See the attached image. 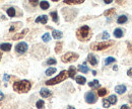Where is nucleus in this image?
Here are the masks:
<instances>
[{
    "instance_id": "35",
    "label": "nucleus",
    "mask_w": 132,
    "mask_h": 109,
    "mask_svg": "<svg viewBox=\"0 0 132 109\" xmlns=\"http://www.w3.org/2000/svg\"><path fill=\"white\" fill-rule=\"evenodd\" d=\"M46 64L48 65V66H52V65H56L57 64V61H56V59H54V58H50L47 60V62Z\"/></svg>"
},
{
    "instance_id": "28",
    "label": "nucleus",
    "mask_w": 132,
    "mask_h": 109,
    "mask_svg": "<svg viewBox=\"0 0 132 109\" xmlns=\"http://www.w3.org/2000/svg\"><path fill=\"white\" fill-rule=\"evenodd\" d=\"M116 62V59L115 58H113V57H108V58H106V60H105V66H108V65H110V64H112V63H115Z\"/></svg>"
},
{
    "instance_id": "14",
    "label": "nucleus",
    "mask_w": 132,
    "mask_h": 109,
    "mask_svg": "<svg viewBox=\"0 0 132 109\" xmlns=\"http://www.w3.org/2000/svg\"><path fill=\"white\" fill-rule=\"evenodd\" d=\"M28 32H29V29H28V28H24V29L21 31V32H19V33H16L14 36H12V39L16 41V39H19V38H22L23 36H26V34H27Z\"/></svg>"
},
{
    "instance_id": "37",
    "label": "nucleus",
    "mask_w": 132,
    "mask_h": 109,
    "mask_svg": "<svg viewBox=\"0 0 132 109\" xmlns=\"http://www.w3.org/2000/svg\"><path fill=\"white\" fill-rule=\"evenodd\" d=\"M109 37H110L109 32H108V31H104V32H103V35H102V38H103V39H108Z\"/></svg>"
},
{
    "instance_id": "13",
    "label": "nucleus",
    "mask_w": 132,
    "mask_h": 109,
    "mask_svg": "<svg viewBox=\"0 0 132 109\" xmlns=\"http://www.w3.org/2000/svg\"><path fill=\"white\" fill-rule=\"evenodd\" d=\"M68 77L71 79H75V74H76V69L74 66H70L68 69Z\"/></svg>"
},
{
    "instance_id": "17",
    "label": "nucleus",
    "mask_w": 132,
    "mask_h": 109,
    "mask_svg": "<svg viewBox=\"0 0 132 109\" xmlns=\"http://www.w3.org/2000/svg\"><path fill=\"white\" fill-rule=\"evenodd\" d=\"M52 36H53L55 39H60V38L63 36V33H62V31L54 29V31H52Z\"/></svg>"
},
{
    "instance_id": "34",
    "label": "nucleus",
    "mask_w": 132,
    "mask_h": 109,
    "mask_svg": "<svg viewBox=\"0 0 132 109\" xmlns=\"http://www.w3.org/2000/svg\"><path fill=\"white\" fill-rule=\"evenodd\" d=\"M42 39H43V42H45V43H48L51 41V35H50V33H45L43 36H42Z\"/></svg>"
},
{
    "instance_id": "18",
    "label": "nucleus",
    "mask_w": 132,
    "mask_h": 109,
    "mask_svg": "<svg viewBox=\"0 0 132 109\" xmlns=\"http://www.w3.org/2000/svg\"><path fill=\"white\" fill-rule=\"evenodd\" d=\"M11 44H8V43H4V44H1L0 45V49L1 51H4V52H9L11 49Z\"/></svg>"
},
{
    "instance_id": "47",
    "label": "nucleus",
    "mask_w": 132,
    "mask_h": 109,
    "mask_svg": "<svg viewBox=\"0 0 132 109\" xmlns=\"http://www.w3.org/2000/svg\"><path fill=\"white\" fill-rule=\"evenodd\" d=\"M113 70H114V71H117V70H118V67H117V66H114V68H113Z\"/></svg>"
},
{
    "instance_id": "39",
    "label": "nucleus",
    "mask_w": 132,
    "mask_h": 109,
    "mask_svg": "<svg viewBox=\"0 0 132 109\" xmlns=\"http://www.w3.org/2000/svg\"><path fill=\"white\" fill-rule=\"evenodd\" d=\"M30 3H31V4L33 5V6H37L38 4H40V3L38 2V1H30Z\"/></svg>"
},
{
    "instance_id": "30",
    "label": "nucleus",
    "mask_w": 132,
    "mask_h": 109,
    "mask_svg": "<svg viewBox=\"0 0 132 109\" xmlns=\"http://www.w3.org/2000/svg\"><path fill=\"white\" fill-rule=\"evenodd\" d=\"M50 16L52 17V20L54 22H58V13H57V11H52L50 13Z\"/></svg>"
},
{
    "instance_id": "33",
    "label": "nucleus",
    "mask_w": 132,
    "mask_h": 109,
    "mask_svg": "<svg viewBox=\"0 0 132 109\" xmlns=\"http://www.w3.org/2000/svg\"><path fill=\"white\" fill-rule=\"evenodd\" d=\"M114 13H115V8H110V9H108V10H106V11L104 12V15L110 16V15H112V14H114Z\"/></svg>"
},
{
    "instance_id": "4",
    "label": "nucleus",
    "mask_w": 132,
    "mask_h": 109,
    "mask_svg": "<svg viewBox=\"0 0 132 109\" xmlns=\"http://www.w3.org/2000/svg\"><path fill=\"white\" fill-rule=\"evenodd\" d=\"M114 45L113 41H108V42H99V43H95L90 45V48L93 51H104L107 49L109 47H111Z\"/></svg>"
},
{
    "instance_id": "20",
    "label": "nucleus",
    "mask_w": 132,
    "mask_h": 109,
    "mask_svg": "<svg viewBox=\"0 0 132 109\" xmlns=\"http://www.w3.org/2000/svg\"><path fill=\"white\" fill-rule=\"evenodd\" d=\"M39 5H40L41 9H43V10H47L50 7V3L48 1H41Z\"/></svg>"
},
{
    "instance_id": "16",
    "label": "nucleus",
    "mask_w": 132,
    "mask_h": 109,
    "mask_svg": "<svg viewBox=\"0 0 132 109\" xmlns=\"http://www.w3.org/2000/svg\"><path fill=\"white\" fill-rule=\"evenodd\" d=\"M84 0H64L63 2L68 5H77V4H81L83 3Z\"/></svg>"
},
{
    "instance_id": "3",
    "label": "nucleus",
    "mask_w": 132,
    "mask_h": 109,
    "mask_svg": "<svg viewBox=\"0 0 132 109\" xmlns=\"http://www.w3.org/2000/svg\"><path fill=\"white\" fill-rule=\"evenodd\" d=\"M67 78H68V72L65 71V70H63V71H61L60 74H58L56 77H54V78H52V79H50V80H48V81H46V85H48V86L56 85V84H59V83L65 81Z\"/></svg>"
},
{
    "instance_id": "46",
    "label": "nucleus",
    "mask_w": 132,
    "mask_h": 109,
    "mask_svg": "<svg viewBox=\"0 0 132 109\" xmlns=\"http://www.w3.org/2000/svg\"><path fill=\"white\" fill-rule=\"evenodd\" d=\"M67 109H75L73 106H71V105H69V106H67Z\"/></svg>"
},
{
    "instance_id": "44",
    "label": "nucleus",
    "mask_w": 132,
    "mask_h": 109,
    "mask_svg": "<svg viewBox=\"0 0 132 109\" xmlns=\"http://www.w3.org/2000/svg\"><path fill=\"white\" fill-rule=\"evenodd\" d=\"M105 3L106 4H110V3H112V0H105Z\"/></svg>"
},
{
    "instance_id": "8",
    "label": "nucleus",
    "mask_w": 132,
    "mask_h": 109,
    "mask_svg": "<svg viewBox=\"0 0 132 109\" xmlns=\"http://www.w3.org/2000/svg\"><path fill=\"white\" fill-rule=\"evenodd\" d=\"M62 10H64L65 12H68V14H63V15L65 16V20L67 21H70V20H72L75 15H76V13H77V11L76 10H73V9H69V8H63Z\"/></svg>"
},
{
    "instance_id": "43",
    "label": "nucleus",
    "mask_w": 132,
    "mask_h": 109,
    "mask_svg": "<svg viewBox=\"0 0 132 109\" xmlns=\"http://www.w3.org/2000/svg\"><path fill=\"white\" fill-rule=\"evenodd\" d=\"M3 99H4V94L0 91V101H1V100H3Z\"/></svg>"
},
{
    "instance_id": "10",
    "label": "nucleus",
    "mask_w": 132,
    "mask_h": 109,
    "mask_svg": "<svg viewBox=\"0 0 132 109\" xmlns=\"http://www.w3.org/2000/svg\"><path fill=\"white\" fill-rule=\"evenodd\" d=\"M40 95L43 98H50L52 96V92L50 90H48V89H46V88H42L40 90Z\"/></svg>"
},
{
    "instance_id": "21",
    "label": "nucleus",
    "mask_w": 132,
    "mask_h": 109,
    "mask_svg": "<svg viewBox=\"0 0 132 109\" xmlns=\"http://www.w3.org/2000/svg\"><path fill=\"white\" fill-rule=\"evenodd\" d=\"M75 81H76V83L79 84V85H84L85 82H86V79L84 78V77H82V76H76V77H75Z\"/></svg>"
},
{
    "instance_id": "5",
    "label": "nucleus",
    "mask_w": 132,
    "mask_h": 109,
    "mask_svg": "<svg viewBox=\"0 0 132 109\" xmlns=\"http://www.w3.org/2000/svg\"><path fill=\"white\" fill-rule=\"evenodd\" d=\"M78 58H79L78 54H76V53H74V52H68V53H66L65 55L62 56L61 61L63 63H72V62L77 61Z\"/></svg>"
},
{
    "instance_id": "23",
    "label": "nucleus",
    "mask_w": 132,
    "mask_h": 109,
    "mask_svg": "<svg viewBox=\"0 0 132 109\" xmlns=\"http://www.w3.org/2000/svg\"><path fill=\"white\" fill-rule=\"evenodd\" d=\"M62 47H63V43L62 42H58L55 46V53L56 54H60V52L62 51Z\"/></svg>"
},
{
    "instance_id": "41",
    "label": "nucleus",
    "mask_w": 132,
    "mask_h": 109,
    "mask_svg": "<svg viewBox=\"0 0 132 109\" xmlns=\"http://www.w3.org/2000/svg\"><path fill=\"white\" fill-rule=\"evenodd\" d=\"M120 109H130V107L127 105V104H123L122 106H121V108Z\"/></svg>"
},
{
    "instance_id": "24",
    "label": "nucleus",
    "mask_w": 132,
    "mask_h": 109,
    "mask_svg": "<svg viewBox=\"0 0 132 109\" xmlns=\"http://www.w3.org/2000/svg\"><path fill=\"white\" fill-rule=\"evenodd\" d=\"M107 99H108V101L110 102V104H116V103H117V101H118V99H117V96H116V95H110Z\"/></svg>"
},
{
    "instance_id": "31",
    "label": "nucleus",
    "mask_w": 132,
    "mask_h": 109,
    "mask_svg": "<svg viewBox=\"0 0 132 109\" xmlns=\"http://www.w3.org/2000/svg\"><path fill=\"white\" fill-rule=\"evenodd\" d=\"M44 106H45V102H44V100H38L37 101V103H36V107L38 109H43L44 108Z\"/></svg>"
},
{
    "instance_id": "45",
    "label": "nucleus",
    "mask_w": 132,
    "mask_h": 109,
    "mask_svg": "<svg viewBox=\"0 0 132 109\" xmlns=\"http://www.w3.org/2000/svg\"><path fill=\"white\" fill-rule=\"evenodd\" d=\"M128 97H129V101L132 103V95L130 94V95H128Z\"/></svg>"
},
{
    "instance_id": "22",
    "label": "nucleus",
    "mask_w": 132,
    "mask_h": 109,
    "mask_svg": "<svg viewBox=\"0 0 132 109\" xmlns=\"http://www.w3.org/2000/svg\"><path fill=\"white\" fill-rule=\"evenodd\" d=\"M127 16L126 15H120L118 18H117V23H119V24H123V23H125V22H127Z\"/></svg>"
},
{
    "instance_id": "25",
    "label": "nucleus",
    "mask_w": 132,
    "mask_h": 109,
    "mask_svg": "<svg viewBox=\"0 0 132 109\" xmlns=\"http://www.w3.org/2000/svg\"><path fill=\"white\" fill-rule=\"evenodd\" d=\"M78 71L81 72V73L86 74V73L89 71V69H88L87 66H85V65H79V66H78Z\"/></svg>"
},
{
    "instance_id": "2",
    "label": "nucleus",
    "mask_w": 132,
    "mask_h": 109,
    "mask_svg": "<svg viewBox=\"0 0 132 109\" xmlns=\"http://www.w3.org/2000/svg\"><path fill=\"white\" fill-rule=\"evenodd\" d=\"M92 36H93L92 29L88 25H82L76 31V37L80 42H87L92 38Z\"/></svg>"
},
{
    "instance_id": "38",
    "label": "nucleus",
    "mask_w": 132,
    "mask_h": 109,
    "mask_svg": "<svg viewBox=\"0 0 132 109\" xmlns=\"http://www.w3.org/2000/svg\"><path fill=\"white\" fill-rule=\"evenodd\" d=\"M127 48H128V51L132 54V43L131 42H128V43H127Z\"/></svg>"
},
{
    "instance_id": "49",
    "label": "nucleus",
    "mask_w": 132,
    "mask_h": 109,
    "mask_svg": "<svg viewBox=\"0 0 132 109\" xmlns=\"http://www.w3.org/2000/svg\"><path fill=\"white\" fill-rule=\"evenodd\" d=\"M0 61H1V55H0Z\"/></svg>"
},
{
    "instance_id": "27",
    "label": "nucleus",
    "mask_w": 132,
    "mask_h": 109,
    "mask_svg": "<svg viewBox=\"0 0 132 109\" xmlns=\"http://www.w3.org/2000/svg\"><path fill=\"white\" fill-rule=\"evenodd\" d=\"M107 93H108V90H107L106 88H101V89L98 90V96H100V97H104V96H106Z\"/></svg>"
},
{
    "instance_id": "7",
    "label": "nucleus",
    "mask_w": 132,
    "mask_h": 109,
    "mask_svg": "<svg viewBox=\"0 0 132 109\" xmlns=\"http://www.w3.org/2000/svg\"><path fill=\"white\" fill-rule=\"evenodd\" d=\"M28 49H29V46L24 42H20V43H18L15 46V52H16L17 54H19V55L24 54Z\"/></svg>"
},
{
    "instance_id": "40",
    "label": "nucleus",
    "mask_w": 132,
    "mask_h": 109,
    "mask_svg": "<svg viewBox=\"0 0 132 109\" xmlns=\"http://www.w3.org/2000/svg\"><path fill=\"white\" fill-rule=\"evenodd\" d=\"M9 78H10V77H9L7 74H4V76H3V80H4V81H8Z\"/></svg>"
},
{
    "instance_id": "48",
    "label": "nucleus",
    "mask_w": 132,
    "mask_h": 109,
    "mask_svg": "<svg viewBox=\"0 0 132 109\" xmlns=\"http://www.w3.org/2000/svg\"><path fill=\"white\" fill-rule=\"evenodd\" d=\"M93 75L96 76V75H97V72H96V71H93Z\"/></svg>"
},
{
    "instance_id": "42",
    "label": "nucleus",
    "mask_w": 132,
    "mask_h": 109,
    "mask_svg": "<svg viewBox=\"0 0 132 109\" xmlns=\"http://www.w3.org/2000/svg\"><path fill=\"white\" fill-rule=\"evenodd\" d=\"M127 75H128L129 77H132V68H130V69L127 71Z\"/></svg>"
},
{
    "instance_id": "29",
    "label": "nucleus",
    "mask_w": 132,
    "mask_h": 109,
    "mask_svg": "<svg viewBox=\"0 0 132 109\" xmlns=\"http://www.w3.org/2000/svg\"><path fill=\"white\" fill-rule=\"evenodd\" d=\"M7 14H8L9 17H14L15 16V9H14V7H9L7 9Z\"/></svg>"
},
{
    "instance_id": "1",
    "label": "nucleus",
    "mask_w": 132,
    "mask_h": 109,
    "mask_svg": "<svg viewBox=\"0 0 132 109\" xmlns=\"http://www.w3.org/2000/svg\"><path fill=\"white\" fill-rule=\"evenodd\" d=\"M12 87L17 93H28L32 88V83L29 80H20L14 82Z\"/></svg>"
},
{
    "instance_id": "9",
    "label": "nucleus",
    "mask_w": 132,
    "mask_h": 109,
    "mask_svg": "<svg viewBox=\"0 0 132 109\" xmlns=\"http://www.w3.org/2000/svg\"><path fill=\"white\" fill-rule=\"evenodd\" d=\"M87 62L89 63L92 66H97L99 64V60H98V57L95 56L94 54H88V56H87Z\"/></svg>"
},
{
    "instance_id": "11",
    "label": "nucleus",
    "mask_w": 132,
    "mask_h": 109,
    "mask_svg": "<svg viewBox=\"0 0 132 109\" xmlns=\"http://www.w3.org/2000/svg\"><path fill=\"white\" fill-rule=\"evenodd\" d=\"M126 90H127V88H126V86L125 85H117L115 87V91L117 94H120V95H122V94H124L126 92Z\"/></svg>"
},
{
    "instance_id": "12",
    "label": "nucleus",
    "mask_w": 132,
    "mask_h": 109,
    "mask_svg": "<svg viewBox=\"0 0 132 109\" xmlns=\"http://www.w3.org/2000/svg\"><path fill=\"white\" fill-rule=\"evenodd\" d=\"M47 22H48V16L47 15H40L39 17L36 18V23L46 24Z\"/></svg>"
},
{
    "instance_id": "15",
    "label": "nucleus",
    "mask_w": 132,
    "mask_h": 109,
    "mask_svg": "<svg viewBox=\"0 0 132 109\" xmlns=\"http://www.w3.org/2000/svg\"><path fill=\"white\" fill-rule=\"evenodd\" d=\"M114 36L117 37V38L123 37V36H124V31H123L122 28H120V27L116 28L115 31H114Z\"/></svg>"
},
{
    "instance_id": "26",
    "label": "nucleus",
    "mask_w": 132,
    "mask_h": 109,
    "mask_svg": "<svg viewBox=\"0 0 132 109\" xmlns=\"http://www.w3.org/2000/svg\"><path fill=\"white\" fill-rule=\"evenodd\" d=\"M20 25H21V22H15V23H12V24H11V26L9 27V31H10V32L15 31L17 27H18V26H20Z\"/></svg>"
},
{
    "instance_id": "19",
    "label": "nucleus",
    "mask_w": 132,
    "mask_h": 109,
    "mask_svg": "<svg viewBox=\"0 0 132 109\" xmlns=\"http://www.w3.org/2000/svg\"><path fill=\"white\" fill-rule=\"evenodd\" d=\"M88 86L93 89H96V88H100V82L98 80H93L90 82H88Z\"/></svg>"
},
{
    "instance_id": "32",
    "label": "nucleus",
    "mask_w": 132,
    "mask_h": 109,
    "mask_svg": "<svg viewBox=\"0 0 132 109\" xmlns=\"http://www.w3.org/2000/svg\"><path fill=\"white\" fill-rule=\"evenodd\" d=\"M55 73H56V68H49V69L46 70V75L47 76H51Z\"/></svg>"
},
{
    "instance_id": "6",
    "label": "nucleus",
    "mask_w": 132,
    "mask_h": 109,
    "mask_svg": "<svg viewBox=\"0 0 132 109\" xmlns=\"http://www.w3.org/2000/svg\"><path fill=\"white\" fill-rule=\"evenodd\" d=\"M84 100L86 103L88 104H94L98 101V96L94 93L93 91H89V92H86L84 95Z\"/></svg>"
},
{
    "instance_id": "36",
    "label": "nucleus",
    "mask_w": 132,
    "mask_h": 109,
    "mask_svg": "<svg viewBox=\"0 0 132 109\" xmlns=\"http://www.w3.org/2000/svg\"><path fill=\"white\" fill-rule=\"evenodd\" d=\"M110 102L108 101V99L107 98H105V99H103V106L105 107V108H108V107H110Z\"/></svg>"
}]
</instances>
